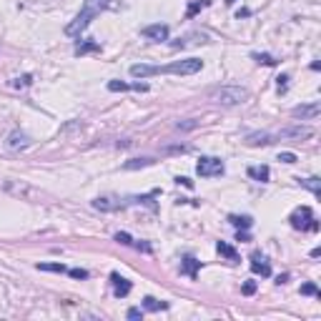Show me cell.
I'll return each instance as SVG.
<instances>
[{
  "label": "cell",
  "instance_id": "obj_1",
  "mask_svg": "<svg viewBox=\"0 0 321 321\" xmlns=\"http://www.w3.org/2000/svg\"><path fill=\"white\" fill-rule=\"evenodd\" d=\"M203 68V61L198 58H186V61H176L171 65H145V63H136L130 65V76L133 78H151V76H160V73H173V76H193Z\"/></svg>",
  "mask_w": 321,
  "mask_h": 321
},
{
  "label": "cell",
  "instance_id": "obj_2",
  "mask_svg": "<svg viewBox=\"0 0 321 321\" xmlns=\"http://www.w3.org/2000/svg\"><path fill=\"white\" fill-rule=\"evenodd\" d=\"M108 8H111V0H85L83 8H80V13L65 25V35L68 38H78L85 28L91 25V20L96 16H100L103 10H108Z\"/></svg>",
  "mask_w": 321,
  "mask_h": 321
},
{
  "label": "cell",
  "instance_id": "obj_3",
  "mask_svg": "<svg viewBox=\"0 0 321 321\" xmlns=\"http://www.w3.org/2000/svg\"><path fill=\"white\" fill-rule=\"evenodd\" d=\"M246 98H249V93H246V88H241V85H224V88H218L213 93V100L221 106H239Z\"/></svg>",
  "mask_w": 321,
  "mask_h": 321
},
{
  "label": "cell",
  "instance_id": "obj_4",
  "mask_svg": "<svg viewBox=\"0 0 321 321\" xmlns=\"http://www.w3.org/2000/svg\"><path fill=\"white\" fill-rule=\"evenodd\" d=\"M291 226H294L296 231H319V221H316V216L309 206H301L296 209L294 213H291Z\"/></svg>",
  "mask_w": 321,
  "mask_h": 321
},
{
  "label": "cell",
  "instance_id": "obj_5",
  "mask_svg": "<svg viewBox=\"0 0 321 321\" xmlns=\"http://www.w3.org/2000/svg\"><path fill=\"white\" fill-rule=\"evenodd\" d=\"M224 160L221 158H216V156H203L198 163H196V171H198V176L201 178H213V176H221L224 173Z\"/></svg>",
  "mask_w": 321,
  "mask_h": 321
},
{
  "label": "cell",
  "instance_id": "obj_6",
  "mask_svg": "<svg viewBox=\"0 0 321 321\" xmlns=\"http://www.w3.org/2000/svg\"><path fill=\"white\" fill-rule=\"evenodd\" d=\"M31 136L23 133V130H13V133L8 136L5 145H8V151H25V148H31Z\"/></svg>",
  "mask_w": 321,
  "mask_h": 321
},
{
  "label": "cell",
  "instance_id": "obj_7",
  "mask_svg": "<svg viewBox=\"0 0 321 321\" xmlns=\"http://www.w3.org/2000/svg\"><path fill=\"white\" fill-rule=\"evenodd\" d=\"M141 33H143V38L160 43V40H168V25H163V23H153V25H145Z\"/></svg>",
  "mask_w": 321,
  "mask_h": 321
},
{
  "label": "cell",
  "instance_id": "obj_8",
  "mask_svg": "<svg viewBox=\"0 0 321 321\" xmlns=\"http://www.w3.org/2000/svg\"><path fill=\"white\" fill-rule=\"evenodd\" d=\"M198 269H201V261L196 256H183V261H181V273L183 276H188L191 281H196L198 279Z\"/></svg>",
  "mask_w": 321,
  "mask_h": 321
},
{
  "label": "cell",
  "instance_id": "obj_9",
  "mask_svg": "<svg viewBox=\"0 0 321 321\" xmlns=\"http://www.w3.org/2000/svg\"><path fill=\"white\" fill-rule=\"evenodd\" d=\"M319 111H321L319 103H309V106H296L291 111V115H294V118H301V121H311L319 115Z\"/></svg>",
  "mask_w": 321,
  "mask_h": 321
},
{
  "label": "cell",
  "instance_id": "obj_10",
  "mask_svg": "<svg viewBox=\"0 0 321 321\" xmlns=\"http://www.w3.org/2000/svg\"><path fill=\"white\" fill-rule=\"evenodd\" d=\"M111 281H113V294L118 299H126L130 294V281L123 279L121 273H111Z\"/></svg>",
  "mask_w": 321,
  "mask_h": 321
},
{
  "label": "cell",
  "instance_id": "obj_11",
  "mask_svg": "<svg viewBox=\"0 0 321 321\" xmlns=\"http://www.w3.org/2000/svg\"><path fill=\"white\" fill-rule=\"evenodd\" d=\"M251 269H254V273L271 276V264L266 261V256H264V254H258V251L251 254Z\"/></svg>",
  "mask_w": 321,
  "mask_h": 321
},
{
  "label": "cell",
  "instance_id": "obj_12",
  "mask_svg": "<svg viewBox=\"0 0 321 321\" xmlns=\"http://www.w3.org/2000/svg\"><path fill=\"white\" fill-rule=\"evenodd\" d=\"M273 143V136L266 130H258V133H249L246 136V145H269Z\"/></svg>",
  "mask_w": 321,
  "mask_h": 321
},
{
  "label": "cell",
  "instance_id": "obj_13",
  "mask_svg": "<svg viewBox=\"0 0 321 321\" xmlns=\"http://www.w3.org/2000/svg\"><path fill=\"white\" fill-rule=\"evenodd\" d=\"M314 136V130L311 128H306V126H299V128H286L281 130V138H311Z\"/></svg>",
  "mask_w": 321,
  "mask_h": 321
},
{
  "label": "cell",
  "instance_id": "obj_14",
  "mask_svg": "<svg viewBox=\"0 0 321 321\" xmlns=\"http://www.w3.org/2000/svg\"><path fill=\"white\" fill-rule=\"evenodd\" d=\"M93 209H98V211H121L123 203L115 201V198H96L93 201Z\"/></svg>",
  "mask_w": 321,
  "mask_h": 321
},
{
  "label": "cell",
  "instance_id": "obj_15",
  "mask_svg": "<svg viewBox=\"0 0 321 321\" xmlns=\"http://www.w3.org/2000/svg\"><path fill=\"white\" fill-rule=\"evenodd\" d=\"M216 251L221 254L224 258H228L231 264H236V261H239V254H236V249H233V246H228L226 241H218V243H216Z\"/></svg>",
  "mask_w": 321,
  "mask_h": 321
},
{
  "label": "cell",
  "instance_id": "obj_16",
  "mask_svg": "<svg viewBox=\"0 0 321 321\" xmlns=\"http://www.w3.org/2000/svg\"><path fill=\"white\" fill-rule=\"evenodd\" d=\"M249 176L254 181H258V183H266L269 176H271V171H269V166H251L249 168Z\"/></svg>",
  "mask_w": 321,
  "mask_h": 321
},
{
  "label": "cell",
  "instance_id": "obj_17",
  "mask_svg": "<svg viewBox=\"0 0 321 321\" xmlns=\"http://www.w3.org/2000/svg\"><path fill=\"white\" fill-rule=\"evenodd\" d=\"M85 53H100V46L96 40H80L76 46V55H85Z\"/></svg>",
  "mask_w": 321,
  "mask_h": 321
},
{
  "label": "cell",
  "instance_id": "obj_18",
  "mask_svg": "<svg viewBox=\"0 0 321 321\" xmlns=\"http://www.w3.org/2000/svg\"><path fill=\"white\" fill-rule=\"evenodd\" d=\"M299 183H301V188H309V191L314 193V196H319L321 193V181L316 178V176H311V178H296Z\"/></svg>",
  "mask_w": 321,
  "mask_h": 321
},
{
  "label": "cell",
  "instance_id": "obj_19",
  "mask_svg": "<svg viewBox=\"0 0 321 321\" xmlns=\"http://www.w3.org/2000/svg\"><path fill=\"white\" fill-rule=\"evenodd\" d=\"M153 163V158H130L123 163L126 171H136V168H145V166H151Z\"/></svg>",
  "mask_w": 321,
  "mask_h": 321
},
{
  "label": "cell",
  "instance_id": "obj_20",
  "mask_svg": "<svg viewBox=\"0 0 321 321\" xmlns=\"http://www.w3.org/2000/svg\"><path fill=\"white\" fill-rule=\"evenodd\" d=\"M143 309H145V311H160V309H168V304H166V301H158V299H153V296H145V299H143Z\"/></svg>",
  "mask_w": 321,
  "mask_h": 321
},
{
  "label": "cell",
  "instance_id": "obj_21",
  "mask_svg": "<svg viewBox=\"0 0 321 321\" xmlns=\"http://www.w3.org/2000/svg\"><path fill=\"white\" fill-rule=\"evenodd\" d=\"M228 221L236 226V228H251V224H254V218L251 216H228Z\"/></svg>",
  "mask_w": 321,
  "mask_h": 321
},
{
  "label": "cell",
  "instance_id": "obj_22",
  "mask_svg": "<svg viewBox=\"0 0 321 321\" xmlns=\"http://www.w3.org/2000/svg\"><path fill=\"white\" fill-rule=\"evenodd\" d=\"M158 193H160L158 188H153L151 193H145V196H138V198H133V201H136V203H145V206H151V209L156 211V198H158Z\"/></svg>",
  "mask_w": 321,
  "mask_h": 321
},
{
  "label": "cell",
  "instance_id": "obj_23",
  "mask_svg": "<svg viewBox=\"0 0 321 321\" xmlns=\"http://www.w3.org/2000/svg\"><path fill=\"white\" fill-rule=\"evenodd\" d=\"M211 5V0H196V3H191L188 5V10H186V18H193L196 13H201L203 8H209Z\"/></svg>",
  "mask_w": 321,
  "mask_h": 321
},
{
  "label": "cell",
  "instance_id": "obj_24",
  "mask_svg": "<svg viewBox=\"0 0 321 321\" xmlns=\"http://www.w3.org/2000/svg\"><path fill=\"white\" fill-rule=\"evenodd\" d=\"M38 271H53V273H68V266H63V264H38Z\"/></svg>",
  "mask_w": 321,
  "mask_h": 321
},
{
  "label": "cell",
  "instance_id": "obj_25",
  "mask_svg": "<svg viewBox=\"0 0 321 321\" xmlns=\"http://www.w3.org/2000/svg\"><path fill=\"white\" fill-rule=\"evenodd\" d=\"M254 61L256 63H264V65H276V58L269 53H254Z\"/></svg>",
  "mask_w": 321,
  "mask_h": 321
},
{
  "label": "cell",
  "instance_id": "obj_26",
  "mask_svg": "<svg viewBox=\"0 0 321 321\" xmlns=\"http://www.w3.org/2000/svg\"><path fill=\"white\" fill-rule=\"evenodd\" d=\"M31 83H33V76H31V73H25V76H20V78L13 80V88H28Z\"/></svg>",
  "mask_w": 321,
  "mask_h": 321
},
{
  "label": "cell",
  "instance_id": "obj_27",
  "mask_svg": "<svg viewBox=\"0 0 321 321\" xmlns=\"http://www.w3.org/2000/svg\"><path fill=\"white\" fill-rule=\"evenodd\" d=\"M108 91L123 93V91H130V85H128V83H121V80H111V83H108Z\"/></svg>",
  "mask_w": 321,
  "mask_h": 321
},
{
  "label": "cell",
  "instance_id": "obj_28",
  "mask_svg": "<svg viewBox=\"0 0 321 321\" xmlns=\"http://www.w3.org/2000/svg\"><path fill=\"white\" fill-rule=\"evenodd\" d=\"M115 241H118V243H123V246H133V236H130V233H126V231H118V233H115Z\"/></svg>",
  "mask_w": 321,
  "mask_h": 321
},
{
  "label": "cell",
  "instance_id": "obj_29",
  "mask_svg": "<svg viewBox=\"0 0 321 321\" xmlns=\"http://www.w3.org/2000/svg\"><path fill=\"white\" fill-rule=\"evenodd\" d=\"M301 294L304 296H319V286L316 284H304L301 286Z\"/></svg>",
  "mask_w": 321,
  "mask_h": 321
},
{
  "label": "cell",
  "instance_id": "obj_30",
  "mask_svg": "<svg viewBox=\"0 0 321 321\" xmlns=\"http://www.w3.org/2000/svg\"><path fill=\"white\" fill-rule=\"evenodd\" d=\"M68 276H73V279H88V271L85 269H68Z\"/></svg>",
  "mask_w": 321,
  "mask_h": 321
},
{
  "label": "cell",
  "instance_id": "obj_31",
  "mask_svg": "<svg viewBox=\"0 0 321 321\" xmlns=\"http://www.w3.org/2000/svg\"><path fill=\"white\" fill-rule=\"evenodd\" d=\"M279 160H281V163H296V153L284 151V153H279Z\"/></svg>",
  "mask_w": 321,
  "mask_h": 321
},
{
  "label": "cell",
  "instance_id": "obj_32",
  "mask_svg": "<svg viewBox=\"0 0 321 321\" xmlns=\"http://www.w3.org/2000/svg\"><path fill=\"white\" fill-rule=\"evenodd\" d=\"M241 291H243V296H254L256 294V281H246Z\"/></svg>",
  "mask_w": 321,
  "mask_h": 321
},
{
  "label": "cell",
  "instance_id": "obj_33",
  "mask_svg": "<svg viewBox=\"0 0 321 321\" xmlns=\"http://www.w3.org/2000/svg\"><path fill=\"white\" fill-rule=\"evenodd\" d=\"M128 319L130 321H138V319H143V311L141 309H128Z\"/></svg>",
  "mask_w": 321,
  "mask_h": 321
},
{
  "label": "cell",
  "instance_id": "obj_34",
  "mask_svg": "<svg viewBox=\"0 0 321 321\" xmlns=\"http://www.w3.org/2000/svg\"><path fill=\"white\" fill-rule=\"evenodd\" d=\"M286 88H289V76H279V91L286 93Z\"/></svg>",
  "mask_w": 321,
  "mask_h": 321
},
{
  "label": "cell",
  "instance_id": "obj_35",
  "mask_svg": "<svg viewBox=\"0 0 321 321\" xmlns=\"http://www.w3.org/2000/svg\"><path fill=\"white\" fill-rule=\"evenodd\" d=\"M176 183H178V186L183 183L186 188H193V181H191V178H181V176H178V178H176Z\"/></svg>",
  "mask_w": 321,
  "mask_h": 321
},
{
  "label": "cell",
  "instance_id": "obj_36",
  "mask_svg": "<svg viewBox=\"0 0 321 321\" xmlns=\"http://www.w3.org/2000/svg\"><path fill=\"white\" fill-rule=\"evenodd\" d=\"M178 128H183V130H191V128H196V121H188V123H178Z\"/></svg>",
  "mask_w": 321,
  "mask_h": 321
},
{
  "label": "cell",
  "instance_id": "obj_37",
  "mask_svg": "<svg viewBox=\"0 0 321 321\" xmlns=\"http://www.w3.org/2000/svg\"><path fill=\"white\" fill-rule=\"evenodd\" d=\"M239 241H251V236H249V233H246V231H239V236H236Z\"/></svg>",
  "mask_w": 321,
  "mask_h": 321
}]
</instances>
